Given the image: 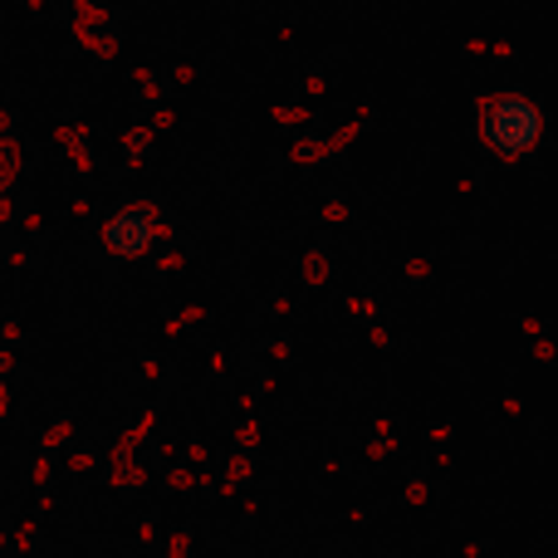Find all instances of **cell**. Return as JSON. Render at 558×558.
Returning a JSON list of instances; mask_svg holds the SVG:
<instances>
[{
  "instance_id": "obj_1",
  "label": "cell",
  "mask_w": 558,
  "mask_h": 558,
  "mask_svg": "<svg viewBox=\"0 0 558 558\" xmlns=\"http://www.w3.org/2000/svg\"><path fill=\"white\" fill-rule=\"evenodd\" d=\"M481 133L495 153H505V157L524 153V147L534 143V133H539V113H534L530 104H520V98H500V104L485 108Z\"/></svg>"
}]
</instances>
